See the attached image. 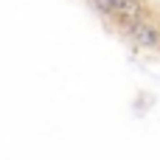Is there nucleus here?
I'll return each instance as SVG.
<instances>
[{"instance_id": "1", "label": "nucleus", "mask_w": 160, "mask_h": 160, "mask_svg": "<svg viewBox=\"0 0 160 160\" xmlns=\"http://www.w3.org/2000/svg\"><path fill=\"white\" fill-rule=\"evenodd\" d=\"M121 28H132L135 22H141V20H146L143 17V0H118V6H115V11L110 14Z\"/></svg>"}, {"instance_id": "2", "label": "nucleus", "mask_w": 160, "mask_h": 160, "mask_svg": "<svg viewBox=\"0 0 160 160\" xmlns=\"http://www.w3.org/2000/svg\"><path fill=\"white\" fill-rule=\"evenodd\" d=\"M127 34H129V39H132L135 45H141V48H155V45H160V31L149 22V20L135 22Z\"/></svg>"}, {"instance_id": "3", "label": "nucleus", "mask_w": 160, "mask_h": 160, "mask_svg": "<svg viewBox=\"0 0 160 160\" xmlns=\"http://www.w3.org/2000/svg\"><path fill=\"white\" fill-rule=\"evenodd\" d=\"M93 6H96L101 14H112L115 6H118V0H93Z\"/></svg>"}]
</instances>
